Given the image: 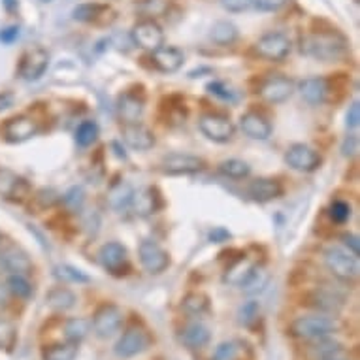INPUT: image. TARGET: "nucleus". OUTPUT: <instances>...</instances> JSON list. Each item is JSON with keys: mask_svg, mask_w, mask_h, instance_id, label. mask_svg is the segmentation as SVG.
<instances>
[{"mask_svg": "<svg viewBox=\"0 0 360 360\" xmlns=\"http://www.w3.org/2000/svg\"><path fill=\"white\" fill-rule=\"evenodd\" d=\"M302 49L315 59L325 60H340L347 53V40L334 30L328 32H313L302 41Z\"/></svg>", "mask_w": 360, "mask_h": 360, "instance_id": "f257e3e1", "label": "nucleus"}, {"mask_svg": "<svg viewBox=\"0 0 360 360\" xmlns=\"http://www.w3.org/2000/svg\"><path fill=\"white\" fill-rule=\"evenodd\" d=\"M200 130L204 136L217 143L229 142L234 136V124H232V121L229 117H224V115H219V113L202 115Z\"/></svg>", "mask_w": 360, "mask_h": 360, "instance_id": "6e6552de", "label": "nucleus"}, {"mask_svg": "<svg viewBox=\"0 0 360 360\" xmlns=\"http://www.w3.org/2000/svg\"><path fill=\"white\" fill-rule=\"evenodd\" d=\"M13 338H15V330H13L12 323L6 319H0V349L10 347L13 343Z\"/></svg>", "mask_w": 360, "mask_h": 360, "instance_id": "c03bdc74", "label": "nucleus"}, {"mask_svg": "<svg viewBox=\"0 0 360 360\" xmlns=\"http://www.w3.org/2000/svg\"><path fill=\"white\" fill-rule=\"evenodd\" d=\"M77 356V343L65 342V343H53L41 351V359L44 360H74Z\"/></svg>", "mask_w": 360, "mask_h": 360, "instance_id": "c85d7f7f", "label": "nucleus"}, {"mask_svg": "<svg viewBox=\"0 0 360 360\" xmlns=\"http://www.w3.org/2000/svg\"><path fill=\"white\" fill-rule=\"evenodd\" d=\"M309 306L323 313H338L345 306V298L342 292L330 289V287H319L309 295Z\"/></svg>", "mask_w": 360, "mask_h": 360, "instance_id": "2eb2a0df", "label": "nucleus"}, {"mask_svg": "<svg viewBox=\"0 0 360 360\" xmlns=\"http://www.w3.org/2000/svg\"><path fill=\"white\" fill-rule=\"evenodd\" d=\"M57 276L60 279H65V281H72V283H87L89 281L85 274H82L76 268H72V266H59L57 268Z\"/></svg>", "mask_w": 360, "mask_h": 360, "instance_id": "37998d69", "label": "nucleus"}, {"mask_svg": "<svg viewBox=\"0 0 360 360\" xmlns=\"http://www.w3.org/2000/svg\"><path fill=\"white\" fill-rule=\"evenodd\" d=\"M82 202H83V191L77 189V187L65 195V204H68L72 210H77V207L82 206Z\"/></svg>", "mask_w": 360, "mask_h": 360, "instance_id": "09e8293b", "label": "nucleus"}, {"mask_svg": "<svg viewBox=\"0 0 360 360\" xmlns=\"http://www.w3.org/2000/svg\"><path fill=\"white\" fill-rule=\"evenodd\" d=\"M149 343H151V336L148 330H143L142 326H130L129 330L119 338L113 351L119 359H132L136 354H142L149 347Z\"/></svg>", "mask_w": 360, "mask_h": 360, "instance_id": "39448f33", "label": "nucleus"}, {"mask_svg": "<svg viewBox=\"0 0 360 360\" xmlns=\"http://www.w3.org/2000/svg\"><path fill=\"white\" fill-rule=\"evenodd\" d=\"M298 91H300L302 98L311 104V106H319L326 101V95H328V83H326L325 77L313 76L302 79L300 85H298Z\"/></svg>", "mask_w": 360, "mask_h": 360, "instance_id": "6ab92c4d", "label": "nucleus"}, {"mask_svg": "<svg viewBox=\"0 0 360 360\" xmlns=\"http://www.w3.org/2000/svg\"><path fill=\"white\" fill-rule=\"evenodd\" d=\"M179 340L191 351H198V349H204L210 343L212 332H210V328L206 325H202V323H189L181 330V334H179Z\"/></svg>", "mask_w": 360, "mask_h": 360, "instance_id": "4be33fe9", "label": "nucleus"}, {"mask_svg": "<svg viewBox=\"0 0 360 360\" xmlns=\"http://www.w3.org/2000/svg\"><path fill=\"white\" fill-rule=\"evenodd\" d=\"M330 217L334 223H345L351 217V206L343 200H334L330 206Z\"/></svg>", "mask_w": 360, "mask_h": 360, "instance_id": "79ce46f5", "label": "nucleus"}, {"mask_svg": "<svg viewBox=\"0 0 360 360\" xmlns=\"http://www.w3.org/2000/svg\"><path fill=\"white\" fill-rule=\"evenodd\" d=\"M207 91H210L212 95L219 96V98H223V101L236 102V98H238L236 91H234L232 87H229L226 83H221V82L210 83V85H207Z\"/></svg>", "mask_w": 360, "mask_h": 360, "instance_id": "a19ab883", "label": "nucleus"}, {"mask_svg": "<svg viewBox=\"0 0 360 360\" xmlns=\"http://www.w3.org/2000/svg\"><path fill=\"white\" fill-rule=\"evenodd\" d=\"M260 313V306L259 302H245L240 309H238V321H240V325L243 326H251L257 321Z\"/></svg>", "mask_w": 360, "mask_h": 360, "instance_id": "58836bf2", "label": "nucleus"}, {"mask_svg": "<svg viewBox=\"0 0 360 360\" xmlns=\"http://www.w3.org/2000/svg\"><path fill=\"white\" fill-rule=\"evenodd\" d=\"M140 10H143L148 15H160L166 10V0H143Z\"/></svg>", "mask_w": 360, "mask_h": 360, "instance_id": "49530a36", "label": "nucleus"}, {"mask_svg": "<svg viewBox=\"0 0 360 360\" xmlns=\"http://www.w3.org/2000/svg\"><path fill=\"white\" fill-rule=\"evenodd\" d=\"M4 2H6L8 10H13V6H15V0H4Z\"/></svg>", "mask_w": 360, "mask_h": 360, "instance_id": "864d4df0", "label": "nucleus"}, {"mask_svg": "<svg viewBox=\"0 0 360 360\" xmlns=\"http://www.w3.org/2000/svg\"><path fill=\"white\" fill-rule=\"evenodd\" d=\"M359 121H360V106H359V101H354L347 112V127L356 129V127H359Z\"/></svg>", "mask_w": 360, "mask_h": 360, "instance_id": "3c124183", "label": "nucleus"}, {"mask_svg": "<svg viewBox=\"0 0 360 360\" xmlns=\"http://www.w3.org/2000/svg\"><path fill=\"white\" fill-rule=\"evenodd\" d=\"M342 240H343V245H345V249H347V251H351L354 257H359L360 255L359 238L354 236V234H343Z\"/></svg>", "mask_w": 360, "mask_h": 360, "instance_id": "8fccbe9b", "label": "nucleus"}, {"mask_svg": "<svg viewBox=\"0 0 360 360\" xmlns=\"http://www.w3.org/2000/svg\"><path fill=\"white\" fill-rule=\"evenodd\" d=\"M132 40L136 41L140 48L155 51V49H159L162 46L165 32H162V29H160V25L157 21L146 19V21H140V23L134 25V29H132Z\"/></svg>", "mask_w": 360, "mask_h": 360, "instance_id": "ddd939ff", "label": "nucleus"}, {"mask_svg": "<svg viewBox=\"0 0 360 360\" xmlns=\"http://www.w3.org/2000/svg\"><path fill=\"white\" fill-rule=\"evenodd\" d=\"M6 287L15 298H19V300H29L30 295H32V285H30L29 279L25 278V276H21V274H10V278H8L6 281Z\"/></svg>", "mask_w": 360, "mask_h": 360, "instance_id": "473e14b6", "label": "nucleus"}, {"mask_svg": "<svg viewBox=\"0 0 360 360\" xmlns=\"http://www.w3.org/2000/svg\"><path fill=\"white\" fill-rule=\"evenodd\" d=\"M0 268L6 270L10 274H29L32 270V262L29 260V257L19 251V249H10L6 253L0 257Z\"/></svg>", "mask_w": 360, "mask_h": 360, "instance_id": "393cba45", "label": "nucleus"}, {"mask_svg": "<svg viewBox=\"0 0 360 360\" xmlns=\"http://www.w3.org/2000/svg\"><path fill=\"white\" fill-rule=\"evenodd\" d=\"M96 136H98V124L95 121H85L77 127L76 130V142L82 148H87L91 143H95Z\"/></svg>", "mask_w": 360, "mask_h": 360, "instance_id": "e433bc0d", "label": "nucleus"}, {"mask_svg": "<svg viewBox=\"0 0 360 360\" xmlns=\"http://www.w3.org/2000/svg\"><path fill=\"white\" fill-rule=\"evenodd\" d=\"M130 198H132V189H130L127 184L117 185V187L110 193V204H112L113 207L129 206Z\"/></svg>", "mask_w": 360, "mask_h": 360, "instance_id": "ea45409f", "label": "nucleus"}, {"mask_svg": "<svg viewBox=\"0 0 360 360\" xmlns=\"http://www.w3.org/2000/svg\"><path fill=\"white\" fill-rule=\"evenodd\" d=\"M108 8L102 6V4H79V6L74 10V19L76 21H83V23H89V21H95L102 15V12H106Z\"/></svg>", "mask_w": 360, "mask_h": 360, "instance_id": "4c0bfd02", "label": "nucleus"}, {"mask_svg": "<svg viewBox=\"0 0 360 360\" xmlns=\"http://www.w3.org/2000/svg\"><path fill=\"white\" fill-rule=\"evenodd\" d=\"M266 283H268V272H266L264 268H260V266H255V270L251 272L248 281H245L240 289H242L243 292H248V295H255V292H259V290L264 289Z\"/></svg>", "mask_w": 360, "mask_h": 360, "instance_id": "c9c22d12", "label": "nucleus"}, {"mask_svg": "<svg viewBox=\"0 0 360 360\" xmlns=\"http://www.w3.org/2000/svg\"><path fill=\"white\" fill-rule=\"evenodd\" d=\"M123 140L136 151H148L155 146L153 132L140 123H127L123 127Z\"/></svg>", "mask_w": 360, "mask_h": 360, "instance_id": "f3484780", "label": "nucleus"}, {"mask_svg": "<svg viewBox=\"0 0 360 360\" xmlns=\"http://www.w3.org/2000/svg\"><path fill=\"white\" fill-rule=\"evenodd\" d=\"M325 264L332 276L342 281L351 283L359 278V257L342 245H328L325 249Z\"/></svg>", "mask_w": 360, "mask_h": 360, "instance_id": "7ed1b4c3", "label": "nucleus"}, {"mask_svg": "<svg viewBox=\"0 0 360 360\" xmlns=\"http://www.w3.org/2000/svg\"><path fill=\"white\" fill-rule=\"evenodd\" d=\"M160 168L168 176H189V174H196L204 168V160L195 155L174 153L162 160Z\"/></svg>", "mask_w": 360, "mask_h": 360, "instance_id": "f8f14e48", "label": "nucleus"}, {"mask_svg": "<svg viewBox=\"0 0 360 360\" xmlns=\"http://www.w3.org/2000/svg\"><path fill=\"white\" fill-rule=\"evenodd\" d=\"M0 245H2V234H0Z\"/></svg>", "mask_w": 360, "mask_h": 360, "instance_id": "5fc2aeb1", "label": "nucleus"}, {"mask_svg": "<svg viewBox=\"0 0 360 360\" xmlns=\"http://www.w3.org/2000/svg\"><path fill=\"white\" fill-rule=\"evenodd\" d=\"M315 360H351L345 353V349H340V351H334L330 354H325V356H321V359H315Z\"/></svg>", "mask_w": 360, "mask_h": 360, "instance_id": "603ef678", "label": "nucleus"}, {"mask_svg": "<svg viewBox=\"0 0 360 360\" xmlns=\"http://www.w3.org/2000/svg\"><path fill=\"white\" fill-rule=\"evenodd\" d=\"M38 123L34 119L27 117V115H19V117L8 119L6 124L2 127V136L4 140L10 143H19V142H27L32 136L38 134Z\"/></svg>", "mask_w": 360, "mask_h": 360, "instance_id": "9b49d317", "label": "nucleus"}, {"mask_svg": "<svg viewBox=\"0 0 360 360\" xmlns=\"http://www.w3.org/2000/svg\"><path fill=\"white\" fill-rule=\"evenodd\" d=\"M240 127H242L243 134L253 138V140H266L272 134V124L255 112L243 113L242 119H240Z\"/></svg>", "mask_w": 360, "mask_h": 360, "instance_id": "412c9836", "label": "nucleus"}, {"mask_svg": "<svg viewBox=\"0 0 360 360\" xmlns=\"http://www.w3.org/2000/svg\"><path fill=\"white\" fill-rule=\"evenodd\" d=\"M219 170H221L223 176L232 177V179H243V177L249 176L251 166H249L245 160L229 159V160H223V162L219 165Z\"/></svg>", "mask_w": 360, "mask_h": 360, "instance_id": "72a5a7b5", "label": "nucleus"}, {"mask_svg": "<svg viewBox=\"0 0 360 360\" xmlns=\"http://www.w3.org/2000/svg\"><path fill=\"white\" fill-rule=\"evenodd\" d=\"M129 206H132V212L136 213V215H140V217H148V215L157 212L160 206L157 191L142 189L138 191V193H132V198H130Z\"/></svg>", "mask_w": 360, "mask_h": 360, "instance_id": "5701e85b", "label": "nucleus"}, {"mask_svg": "<svg viewBox=\"0 0 360 360\" xmlns=\"http://www.w3.org/2000/svg\"><path fill=\"white\" fill-rule=\"evenodd\" d=\"M255 262H251L249 259H238L236 262H232L229 268H226V272L223 276V281L226 285H231V287H242L248 278L251 276V272L255 270Z\"/></svg>", "mask_w": 360, "mask_h": 360, "instance_id": "a878e982", "label": "nucleus"}, {"mask_svg": "<svg viewBox=\"0 0 360 360\" xmlns=\"http://www.w3.org/2000/svg\"><path fill=\"white\" fill-rule=\"evenodd\" d=\"M185 55L181 49L170 48V46H160L159 49L153 51V65L157 70L165 72V74H172L177 72L184 66Z\"/></svg>", "mask_w": 360, "mask_h": 360, "instance_id": "a211bd4d", "label": "nucleus"}, {"mask_svg": "<svg viewBox=\"0 0 360 360\" xmlns=\"http://www.w3.org/2000/svg\"><path fill=\"white\" fill-rule=\"evenodd\" d=\"M121 325H123V309L115 306V304H106L95 313L91 328H93L96 336L102 338V340H108V338L117 334Z\"/></svg>", "mask_w": 360, "mask_h": 360, "instance_id": "20e7f679", "label": "nucleus"}, {"mask_svg": "<svg viewBox=\"0 0 360 360\" xmlns=\"http://www.w3.org/2000/svg\"><path fill=\"white\" fill-rule=\"evenodd\" d=\"M212 40L219 46H231L232 41H236L238 38V29L236 25H232L231 21H217L212 27Z\"/></svg>", "mask_w": 360, "mask_h": 360, "instance_id": "c756f323", "label": "nucleus"}, {"mask_svg": "<svg viewBox=\"0 0 360 360\" xmlns=\"http://www.w3.org/2000/svg\"><path fill=\"white\" fill-rule=\"evenodd\" d=\"M295 93V82L285 76H270L260 87V96L270 104H281Z\"/></svg>", "mask_w": 360, "mask_h": 360, "instance_id": "4468645a", "label": "nucleus"}, {"mask_svg": "<svg viewBox=\"0 0 360 360\" xmlns=\"http://www.w3.org/2000/svg\"><path fill=\"white\" fill-rule=\"evenodd\" d=\"M248 193L255 202H270L283 195V187H281L278 179L259 177V179H255L253 184L249 185Z\"/></svg>", "mask_w": 360, "mask_h": 360, "instance_id": "aec40b11", "label": "nucleus"}, {"mask_svg": "<svg viewBox=\"0 0 360 360\" xmlns=\"http://www.w3.org/2000/svg\"><path fill=\"white\" fill-rule=\"evenodd\" d=\"M46 302H48V306L51 309H55V311H68V309L76 306L77 296L70 289H66V287H55V289H51L48 292Z\"/></svg>", "mask_w": 360, "mask_h": 360, "instance_id": "cd10ccee", "label": "nucleus"}, {"mask_svg": "<svg viewBox=\"0 0 360 360\" xmlns=\"http://www.w3.org/2000/svg\"><path fill=\"white\" fill-rule=\"evenodd\" d=\"M89 332H91V323L83 317H74V319H68L65 323L66 342L79 343L87 338Z\"/></svg>", "mask_w": 360, "mask_h": 360, "instance_id": "2f4dec72", "label": "nucleus"}, {"mask_svg": "<svg viewBox=\"0 0 360 360\" xmlns=\"http://www.w3.org/2000/svg\"><path fill=\"white\" fill-rule=\"evenodd\" d=\"M49 66V53L41 48H32L25 51L19 63V76L27 82H34L38 77L44 76V72Z\"/></svg>", "mask_w": 360, "mask_h": 360, "instance_id": "1a4fd4ad", "label": "nucleus"}, {"mask_svg": "<svg viewBox=\"0 0 360 360\" xmlns=\"http://www.w3.org/2000/svg\"><path fill=\"white\" fill-rule=\"evenodd\" d=\"M285 162L296 172H313L321 165V155L304 143H295L287 149Z\"/></svg>", "mask_w": 360, "mask_h": 360, "instance_id": "9d476101", "label": "nucleus"}, {"mask_svg": "<svg viewBox=\"0 0 360 360\" xmlns=\"http://www.w3.org/2000/svg\"><path fill=\"white\" fill-rule=\"evenodd\" d=\"M245 353V345L240 340H229L223 342L215 349V353L210 360H242Z\"/></svg>", "mask_w": 360, "mask_h": 360, "instance_id": "7c9ffc66", "label": "nucleus"}, {"mask_svg": "<svg viewBox=\"0 0 360 360\" xmlns=\"http://www.w3.org/2000/svg\"><path fill=\"white\" fill-rule=\"evenodd\" d=\"M221 4H223L224 10H229V12L240 13L249 10L251 4H253V0H221Z\"/></svg>", "mask_w": 360, "mask_h": 360, "instance_id": "a18cd8bd", "label": "nucleus"}, {"mask_svg": "<svg viewBox=\"0 0 360 360\" xmlns=\"http://www.w3.org/2000/svg\"><path fill=\"white\" fill-rule=\"evenodd\" d=\"M340 330V323L338 319L325 315V313H315V315H304L295 319V323L290 325V332L296 338L302 340H319V338L332 336L334 332Z\"/></svg>", "mask_w": 360, "mask_h": 360, "instance_id": "f03ea898", "label": "nucleus"}, {"mask_svg": "<svg viewBox=\"0 0 360 360\" xmlns=\"http://www.w3.org/2000/svg\"><path fill=\"white\" fill-rule=\"evenodd\" d=\"M138 255H140V262L146 268V272L151 274V276L162 274L168 268V264H170L168 253L160 248L159 243L151 242V240H143L140 243Z\"/></svg>", "mask_w": 360, "mask_h": 360, "instance_id": "0eeeda50", "label": "nucleus"}, {"mask_svg": "<svg viewBox=\"0 0 360 360\" xmlns=\"http://www.w3.org/2000/svg\"><path fill=\"white\" fill-rule=\"evenodd\" d=\"M253 2L262 12H278L289 0H253Z\"/></svg>", "mask_w": 360, "mask_h": 360, "instance_id": "de8ad7c7", "label": "nucleus"}, {"mask_svg": "<svg viewBox=\"0 0 360 360\" xmlns=\"http://www.w3.org/2000/svg\"><path fill=\"white\" fill-rule=\"evenodd\" d=\"M98 260H101V264L106 268L108 272L121 274V270L127 268L129 257H127V249L121 243L110 242L101 248V251H98Z\"/></svg>", "mask_w": 360, "mask_h": 360, "instance_id": "dca6fc26", "label": "nucleus"}, {"mask_svg": "<svg viewBox=\"0 0 360 360\" xmlns=\"http://www.w3.org/2000/svg\"><path fill=\"white\" fill-rule=\"evenodd\" d=\"M181 306L187 313L191 315H202V313L207 311V307H210V298H207L204 292H189V295L185 296L184 302H181Z\"/></svg>", "mask_w": 360, "mask_h": 360, "instance_id": "f704fd0d", "label": "nucleus"}, {"mask_svg": "<svg viewBox=\"0 0 360 360\" xmlns=\"http://www.w3.org/2000/svg\"><path fill=\"white\" fill-rule=\"evenodd\" d=\"M290 40L289 36L283 34V32H268L262 38H259L257 46H255V51L259 57L268 60H283L287 55L290 53Z\"/></svg>", "mask_w": 360, "mask_h": 360, "instance_id": "423d86ee", "label": "nucleus"}, {"mask_svg": "<svg viewBox=\"0 0 360 360\" xmlns=\"http://www.w3.org/2000/svg\"><path fill=\"white\" fill-rule=\"evenodd\" d=\"M27 193V184L23 179L13 174L12 170L0 168V196L4 198H23Z\"/></svg>", "mask_w": 360, "mask_h": 360, "instance_id": "b1692460", "label": "nucleus"}, {"mask_svg": "<svg viewBox=\"0 0 360 360\" xmlns=\"http://www.w3.org/2000/svg\"><path fill=\"white\" fill-rule=\"evenodd\" d=\"M117 112L124 123H138V119L142 117L143 113V101L132 93H127L119 98Z\"/></svg>", "mask_w": 360, "mask_h": 360, "instance_id": "bb28decb", "label": "nucleus"}]
</instances>
